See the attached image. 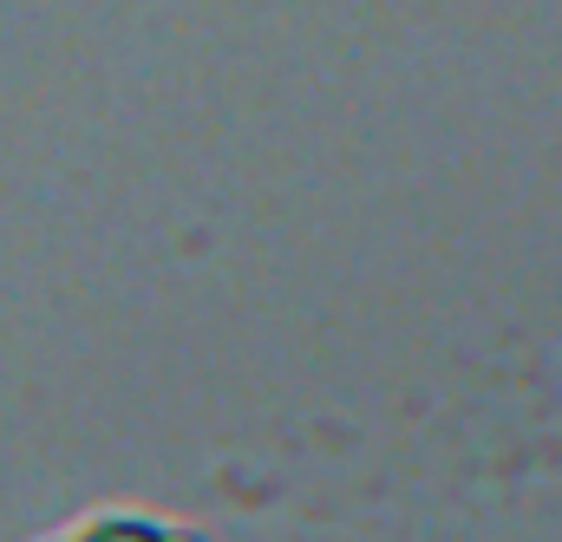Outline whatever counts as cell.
I'll return each instance as SVG.
<instances>
[{
  "label": "cell",
  "mask_w": 562,
  "mask_h": 542,
  "mask_svg": "<svg viewBox=\"0 0 562 542\" xmlns=\"http://www.w3.org/2000/svg\"><path fill=\"white\" fill-rule=\"evenodd\" d=\"M59 542H196V537L170 530V523H150V517H92V523L66 530Z\"/></svg>",
  "instance_id": "6da1fadb"
}]
</instances>
